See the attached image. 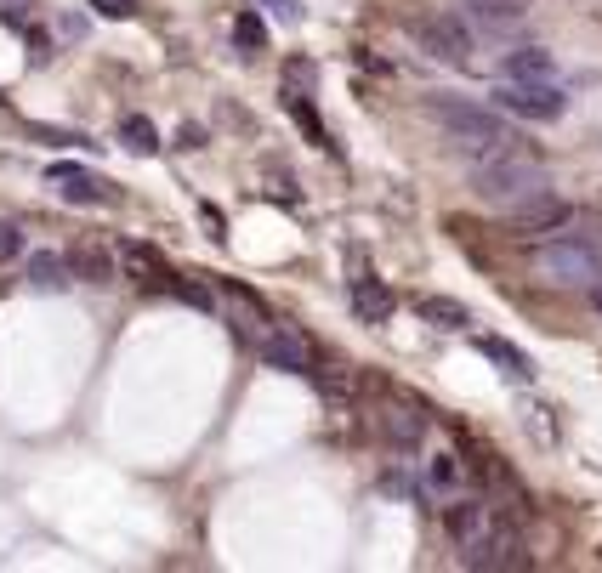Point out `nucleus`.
Here are the masks:
<instances>
[{"label": "nucleus", "instance_id": "dca6fc26", "mask_svg": "<svg viewBox=\"0 0 602 573\" xmlns=\"http://www.w3.org/2000/svg\"><path fill=\"white\" fill-rule=\"evenodd\" d=\"M120 142L125 148H131V154H160V131H154V120H148V114H125L120 120Z\"/></svg>", "mask_w": 602, "mask_h": 573}, {"label": "nucleus", "instance_id": "393cba45", "mask_svg": "<svg viewBox=\"0 0 602 573\" xmlns=\"http://www.w3.org/2000/svg\"><path fill=\"white\" fill-rule=\"evenodd\" d=\"M262 6L273 12V18H284V23H296V18H301V6H296V0H262Z\"/></svg>", "mask_w": 602, "mask_h": 573}, {"label": "nucleus", "instance_id": "4468645a", "mask_svg": "<svg viewBox=\"0 0 602 573\" xmlns=\"http://www.w3.org/2000/svg\"><path fill=\"white\" fill-rule=\"evenodd\" d=\"M69 273L86 278V284H114V278H120V261L108 256V250H97V244H80L69 256Z\"/></svg>", "mask_w": 602, "mask_h": 573}, {"label": "nucleus", "instance_id": "9d476101", "mask_svg": "<svg viewBox=\"0 0 602 573\" xmlns=\"http://www.w3.org/2000/svg\"><path fill=\"white\" fill-rule=\"evenodd\" d=\"M472 347H478L512 386H529L534 381V358H529V352H517L512 341H500V335H472Z\"/></svg>", "mask_w": 602, "mask_h": 573}, {"label": "nucleus", "instance_id": "f03ea898", "mask_svg": "<svg viewBox=\"0 0 602 573\" xmlns=\"http://www.w3.org/2000/svg\"><path fill=\"white\" fill-rule=\"evenodd\" d=\"M432 120L461 142L466 154H500V148H512V125L500 120L495 108L466 103V97H432Z\"/></svg>", "mask_w": 602, "mask_h": 573}, {"label": "nucleus", "instance_id": "39448f33", "mask_svg": "<svg viewBox=\"0 0 602 573\" xmlns=\"http://www.w3.org/2000/svg\"><path fill=\"white\" fill-rule=\"evenodd\" d=\"M495 108H506V114H517V120L551 125V120H563L568 86H563V80H500V86H495Z\"/></svg>", "mask_w": 602, "mask_h": 573}, {"label": "nucleus", "instance_id": "f8f14e48", "mask_svg": "<svg viewBox=\"0 0 602 573\" xmlns=\"http://www.w3.org/2000/svg\"><path fill=\"white\" fill-rule=\"evenodd\" d=\"M23 278H29V290H69L74 284L69 256H57V250H35V256L23 261Z\"/></svg>", "mask_w": 602, "mask_h": 573}, {"label": "nucleus", "instance_id": "1a4fd4ad", "mask_svg": "<svg viewBox=\"0 0 602 573\" xmlns=\"http://www.w3.org/2000/svg\"><path fill=\"white\" fill-rule=\"evenodd\" d=\"M574 222L568 216V205H557L551 193H540V199H529V205L512 210V233H523V239H540V233H563V227Z\"/></svg>", "mask_w": 602, "mask_h": 573}, {"label": "nucleus", "instance_id": "ddd939ff", "mask_svg": "<svg viewBox=\"0 0 602 573\" xmlns=\"http://www.w3.org/2000/svg\"><path fill=\"white\" fill-rule=\"evenodd\" d=\"M500 74L506 80H557V57L540 52V46H517V52L500 57Z\"/></svg>", "mask_w": 602, "mask_h": 573}, {"label": "nucleus", "instance_id": "9b49d317", "mask_svg": "<svg viewBox=\"0 0 602 573\" xmlns=\"http://www.w3.org/2000/svg\"><path fill=\"white\" fill-rule=\"evenodd\" d=\"M347 301H353V313L364 318V324H392V290L381 278H353Z\"/></svg>", "mask_w": 602, "mask_h": 573}, {"label": "nucleus", "instance_id": "aec40b11", "mask_svg": "<svg viewBox=\"0 0 602 573\" xmlns=\"http://www.w3.org/2000/svg\"><path fill=\"white\" fill-rule=\"evenodd\" d=\"M387 437L398 443V449H415V443H421V420L404 415V409H392V415H387Z\"/></svg>", "mask_w": 602, "mask_h": 573}, {"label": "nucleus", "instance_id": "0eeeda50", "mask_svg": "<svg viewBox=\"0 0 602 573\" xmlns=\"http://www.w3.org/2000/svg\"><path fill=\"white\" fill-rule=\"evenodd\" d=\"M466 18H472V35H489V40H512L523 29V12H529V0H461Z\"/></svg>", "mask_w": 602, "mask_h": 573}, {"label": "nucleus", "instance_id": "7ed1b4c3", "mask_svg": "<svg viewBox=\"0 0 602 573\" xmlns=\"http://www.w3.org/2000/svg\"><path fill=\"white\" fill-rule=\"evenodd\" d=\"M540 273L563 290H591L602 278V239L591 233H557L540 244Z\"/></svg>", "mask_w": 602, "mask_h": 573}, {"label": "nucleus", "instance_id": "5701e85b", "mask_svg": "<svg viewBox=\"0 0 602 573\" xmlns=\"http://www.w3.org/2000/svg\"><path fill=\"white\" fill-rule=\"evenodd\" d=\"M91 12H97V18H108V23H120V18H131V12H137V0H91Z\"/></svg>", "mask_w": 602, "mask_h": 573}, {"label": "nucleus", "instance_id": "2eb2a0df", "mask_svg": "<svg viewBox=\"0 0 602 573\" xmlns=\"http://www.w3.org/2000/svg\"><path fill=\"white\" fill-rule=\"evenodd\" d=\"M415 313H421L432 330H466V307L461 301H449V296H421L415 301Z\"/></svg>", "mask_w": 602, "mask_h": 573}, {"label": "nucleus", "instance_id": "4be33fe9", "mask_svg": "<svg viewBox=\"0 0 602 573\" xmlns=\"http://www.w3.org/2000/svg\"><path fill=\"white\" fill-rule=\"evenodd\" d=\"M23 256V233L18 222H0V261H18Z\"/></svg>", "mask_w": 602, "mask_h": 573}, {"label": "nucleus", "instance_id": "20e7f679", "mask_svg": "<svg viewBox=\"0 0 602 573\" xmlns=\"http://www.w3.org/2000/svg\"><path fill=\"white\" fill-rule=\"evenodd\" d=\"M409 40H415L426 57L449 63V69H466V63H472V52H478L472 23L455 18V12H426V18H409Z\"/></svg>", "mask_w": 602, "mask_h": 573}, {"label": "nucleus", "instance_id": "6e6552de", "mask_svg": "<svg viewBox=\"0 0 602 573\" xmlns=\"http://www.w3.org/2000/svg\"><path fill=\"white\" fill-rule=\"evenodd\" d=\"M256 358H262L267 369H279V375H307L313 347L290 330H267V335H256Z\"/></svg>", "mask_w": 602, "mask_h": 573}, {"label": "nucleus", "instance_id": "6ab92c4d", "mask_svg": "<svg viewBox=\"0 0 602 573\" xmlns=\"http://www.w3.org/2000/svg\"><path fill=\"white\" fill-rule=\"evenodd\" d=\"M284 108L296 114V125H307V131H313V142H324V148H330V131H324V125H319V114H313V103H307V97H301L296 86L284 91Z\"/></svg>", "mask_w": 602, "mask_h": 573}, {"label": "nucleus", "instance_id": "423d86ee", "mask_svg": "<svg viewBox=\"0 0 602 573\" xmlns=\"http://www.w3.org/2000/svg\"><path fill=\"white\" fill-rule=\"evenodd\" d=\"M46 182L57 188L63 205H108L114 199V188L97 171H86V165H46Z\"/></svg>", "mask_w": 602, "mask_h": 573}, {"label": "nucleus", "instance_id": "a211bd4d", "mask_svg": "<svg viewBox=\"0 0 602 573\" xmlns=\"http://www.w3.org/2000/svg\"><path fill=\"white\" fill-rule=\"evenodd\" d=\"M233 46H239V57L267 52V23L256 18V12H239V18H233Z\"/></svg>", "mask_w": 602, "mask_h": 573}, {"label": "nucleus", "instance_id": "f257e3e1", "mask_svg": "<svg viewBox=\"0 0 602 573\" xmlns=\"http://www.w3.org/2000/svg\"><path fill=\"white\" fill-rule=\"evenodd\" d=\"M551 182H546V165L534 154H523V148H500V154H478V165H472V193H478L483 205L495 210H517L529 205V199H540Z\"/></svg>", "mask_w": 602, "mask_h": 573}, {"label": "nucleus", "instance_id": "412c9836", "mask_svg": "<svg viewBox=\"0 0 602 573\" xmlns=\"http://www.w3.org/2000/svg\"><path fill=\"white\" fill-rule=\"evenodd\" d=\"M426 483L443 488V494L461 483V471H455V454H432V460H426Z\"/></svg>", "mask_w": 602, "mask_h": 573}, {"label": "nucleus", "instance_id": "a878e982", "mask_svg": "<svg viewBox=\"0 0 602 573\" xmlns=\"http://www.w3.org/2000/svg\"><path fill=\"white\" fill-rule=\"evenodd\" d=\"M591 290H597V313H602V278H597V284H591Z\"/></svg>", "mask_w": 602, "mask_h": 573}, {"label": "nucleus", "instance_id": "f3484780", "mask_svg": "<svg viewBox=\"0 0 602 573\" xmlns=\"http://www.w3.org/2000/svg\"><path fill=\"white\" fill-rule=\"evenodd\" d=\"M120 261L131 267V273L142 278V284H171V273H165V261L148 250V244H120Z\"/></svg>", "mask_w": 602, "mask_h": 573}, {"label": "nucleus", "instance_id": "b1692460", "mask_svg": "<svg viewBox=\"0 0 602 573\" xmlns=\"http://www.w3.org/2000/svg\"><path fill=\"white\" fill-rule=\"evenodd\" d=\"M29 12H35V0H0V23H12V29H23Z\"/></svg>", "mask_w": 602, "mask_h": 573}]
</instances>
